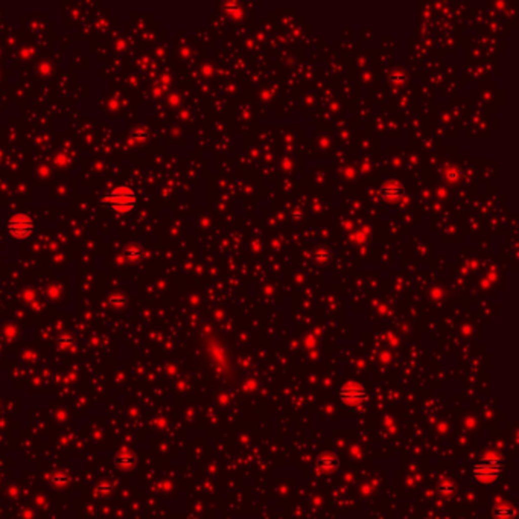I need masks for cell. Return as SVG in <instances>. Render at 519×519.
I'll return each instance as SVG.
<instances>
[{"label":"cell","instance_id":"8992f818","mask_svg":"<svg viewBox=\"0 0 519 519\" xmlns=\"http://www.w3.org/2000/svg\"><path fill=\"white\" fill-rule=\"evenodd\" d=\"M338 466V460L331 454H323L317 460V467L323 472H332Z\"/></svg>","mask_w":519,"mask_h":519},{"label":"cell","instance_id":"6da1fadb","mask_svg":"<svg viewBox=\"0 0 519 519\" xmlns=\"http://www.w3.org/2000/svg\"><path fill=\"white\" fill-rule=\"evenodd\" d=\"M102 203L117 213H130L137 204V195L130 186H119L102 196Z\"/></svg>","mask_w":519,"mask_h":519},{"label":"cell","instance_id":"7a4b0ae2","mask_svg":"<svg viewBox=\"0 0 519 519\" xmlns=\"http://www.w3.org/2000/svg\"><path fill=\"white\" fill-rule=\"evenodd\" d=\"M473 478L481 484H492L501 473V458L496 454H486L473 466Z\"/></svg>","mask_w":519,"mask_h":519},{"label":"cell","instance_id":"277c9868","mask_svg":"<svg viewBox=\"0 0 519 519\" xmlns=\"http://www.w3.org/2000/svg\"><path fill=\"white\" fill-rule=\"evenodd\" d=\"M366 397H367L366 387L360 382L350 381V382H346L340 388V399L347 407H358L366 401Z\"/></svg>","mask_w":519,"mask_h":519},{"label":"cell","instance_id":"5b68a950","mask_svg":"<svg viewBox=\"0 0 519 519\" xmlns=\"http://www.w3.org/2000/svg\"><path fill=\"white\" fill-rule=\"evenodd\" d=\"M124 257H125V261L127 262H131V264H136L139 262L140 259L143 257V247L137 242H133L130 244L125 250H124Z\"/></svg>","mask_w":519,"mask_h":519},{"label":"cell","instance_id":"52a82bcc","mask_svg":"<svg viewBox=\"0 0 519 519\" xmlns=\"http://www.w3.org/2000/svg\"><path fill=\"white\" fill-rule=\"evenodd\" d=\"M516 514V510L510 504H499L493 508L495 519H513Z\"/></svg>","mask_w":519,"mask_h":519},{"label":"cell","instance_id":"ba28073f","mask_svg":"<svg viewBox=\"0 0 519 519\" xmlns=\"http://www.w3.org/2000/svg\"><path fill=\"white\" fill-rule=\"evenodd\" d=\"M110 303H111L113 306H124V305L127 303V299H125L124 296H121V294H113V296L110 297Z\"/></svg>","mask_w":519,"mask_h":519},{"label":"cell","instance_id":"9c48e42d","mask_svg":"<svg viewBox=\"0 0 519 519\" xmlns=\"http://www.w3.org/2000/svg\"><path fill=\"white\" fill-rule=\"evenodd\" d=\"M134 139H136V140H139V142H142L143 139H146V134H145L142 130H137V131L134 133Z\"/></svg>","mask_w":519,"mask_h":519},{"label":"cell","instance_id":"3957f363","mask_svg":"<svg viewBox=\"0 0 519 519\" xmlns=\"http://www.w3.org/2000/svg\"><path fill=\"white\" fill-rule=\"evenodd\" d=\"M34 219L26 213H16L7 222L8 234L16 241H23L29 237L34 231Z\"/></svg>","mask_w":519,"mask_h":519}]
</instances>
